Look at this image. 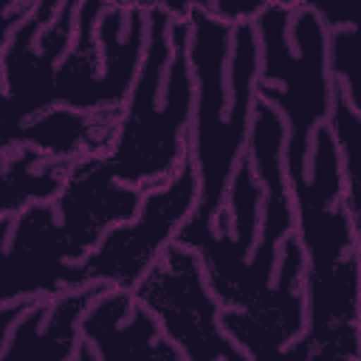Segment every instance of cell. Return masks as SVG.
Returning <instances> with one entry per match:
<instances>
[{
  "mask_svg": "<svg viewBox=\"0 0 361 361\" xmlns=\"http://www.w3.org/2000/svg\"><path fill=\"white\" fill-rule=\"evenodd\" d=\"M299 6L316 11L327 31L361 23V0H299Z\"/></svg>",
  "mask_w": 361,
  "mask_h": 361,
  "instance_id": "14",
  "label": "cell"
},
{
  "mask_svg": "<svg viewBox=\"0 0 361 361\" xmlns=\"http://www.w3.org/2000/svg\"><path fill=\"white\" fill-rule=\"evenodd\" d=\"M305 251V333L293 358H361V234L344 203L341 155L330 124L313 133L307 178L290 183Z\"/></svg>",
  "mask_w": 361,
  "mask_h": 361,
  "instance_id": "1",
  "label": "cell"
},
{
  "mask_svg": "<svg viewBox=\"0 0 361 361\" xmlns=\"http://www.w3.org/2000/svg\"><path fill=\"white\" fill-rule=\"evenodd\" d=\"M197 200L200 178L195 158L189 155L169 180L147 186L138 214L110 228L102 243L76 265V288L102 282L133 290L161 259V254L178 240V231L197 209Z\"/></svg>",
  "mask_w": 361,
  "mask_h": 361,
  "instance_id": "5",
  "label": "cell"
},
{
  "mask_svg": "<svg viewBox=\"0 0 361 361\" xmlns=\"http://www.w3.org/2000/svg\"><path fill=\"white\" fill-rule=\"evenodd\" d=\"M102 358H183L155 316L127 288L107 285L82 316V341L73 361Z\"/></svg>",
  "mask_w": 361,
  "mask_h": 361,
  "instance_id": "10",
  "label": "cell"
},
{
  "mask_svg": "<svg viewBox=\"0 0 361 361\" xmlns=\"http://www.w3.org/2000/svg\"><path fill=\"white\" fill-rule=\"evenodd\" d=\"M0 302L51 299L76 288V265L65 257L54 200L31 203L17 214H0Z\"/></svg>",
  "mask_w": 361,
  "mask_h": 361,
  "instance_id": "8",
  "label": "cell"
},
{
  "mask_svg": "<svg viewBox=\"0 0 361 361\" xmlns=\"http://www.w3.org/2000/svg\"><path fill=\"white\" fill-rule=\"evenodd\" d=\"M259 39L257 96L276 107L288 124V180L307 178L313 133L327 124L336 99L330 71V31L305 6L271 3L254 17Z\"/></svg>",
  "mask_w": 361,
  "mask_h": 361,
  "instance_id": "4",
  "label": "cell"
},
{
  "mask_svg": "<svg viewBox=\"0 0 361 361\" xmlns=\"http://www.w3.org/2000/svg\"><path fill=\"white\" fill-rule=\"evenodd\" d=\"M121 110H73L56 104L11 133H3V147L31 144L54 158L79 161L90 155H107L118 130Z\"/></svg>",
  "mask_w": 361,
  "mask_h": 361,
  "instance_id": "11",
  "label": "cell"
},
{
  "mask_svg": "<svg viewBox=\"0 0 361 361\" xmlns=\"http://www.w3.org/2000/svg\"><path fill=\"white\" fill-rule=\"evenodd\" d=\"M135 299L155 316L164 336L189 361L248 358L223 327V305L214 296L203 259L195 248L172 243L133 288Z\"/></svg>",
  "mask_w": 361,
  "mask_h": 361,
  "instance_id": "6",
  "label": "cell"
},
{
  "mask_svg": "<svg viewBox=\"0 0 361 361\" xmlns=\"http://www.w3.org/2000/svg\"><path fill=\"white\" fill-rule=\"evenodd\" d=\"M195 76L189 65V20L166 8L147 11V48L121 107L107 152L110 169L138 189L169 180L189 158Z\"/></svg>",
  "mask_w": 361,
  "mask_h": 361,
  "instance_id": "3",
  "label": "cell"
},
{
  "mask_svg": "<svg viewBox=\"0 0 361 361\" xmlns=\"http://www.w3.org/2000/svg\"><path fill=\"white\" fill-rule=\"evenodd\" d=\"M141 197L144 189L116 178L107 155H90L73 161L68 180L54 200L56 231L65 257L73 265H79L110 228L138 214Z\"/></svg>",
  "mask_w": 361,
  "mask_h": 361,
  "instance_id": "7",
  "label": "cell"
},
{
  "mask_svg": "<svg viewBox=\"0 0 361 361\" xmlns=\"http://www.w3.org/2000/svg\"><path fill=\"white\" fill-rule=\"evenodd\" d=\"M186 20L195 76L189 155L200 178V200L192 220L214 226L231 175L248 149L259 79V39L254 20L226 23L203 6L192 8Z\"/></svg>",
  "mask_w": 361,
  "mask_h": 361,
  "instance_id": "2",
  "label": "cell"
},
{
  "mask_svg": "<svg viewBox=\"0 0 361 361\" xmlns=\"http://www.w3.org/2000/svg\"><path fill=\"white\" fill-rule=\"evenodd\" d=\"M73 161L54 158L31 144L3 147V178H0V214H17L31 203L56 200Z\"/></svg>",
  "mask_w": 361,
  "mask_h": 361,
  "instance_id": "12",
  "label": "cell"
},
{
  "mask_svg": "<svg viewBox=\"0 0 361 361\" xmlns=\"http://www.w3.org/2000/svg\"><path fill=\"white\" fill-rule=\"evenodd\" d=\"M107 285L93 282L51 299H14L0 305V361L76 358L82 316Z\"/></svg>",
  "mask_w": 361,
  "mask_h": 361,
  "instance_id": "9",
  "label": "cell"
},
{
  "mask_svg": "<svg viewBox=\"0 0 361 361\" xmlns=\"http://www.w3.org/2000/svg\"><path fill=\"white\" fill-rule=\"evenodd\" d=\"M338 155H341V178H344V203L347 212L361 234V113L347 102L336 82V99H333V113L327 118Z\"/></svg>",
  "mask_w": 361,
  "mask_h": 361,
  "instance_id": "13",
  "label": "cell"
}]
</instances>
